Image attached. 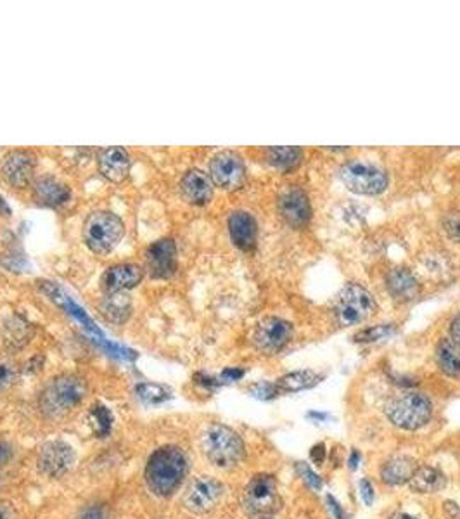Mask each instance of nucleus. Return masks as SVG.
I'll return each mask as SVG.
<instances>
[{
	"mask_svg": "<svg viewBox=\"0 0 460 519\" xmlns=\"http://www.w3.org/2000/svg\"><path fill=\"white\" fill-rule=\"evenodd\" d=\"M213 180L202 170L192 168L185 172L181 180V193L183 200L194 206H204L213 198Z\"/></svg>",
	"mask_w": 460,
	"mask_h": 519,
	"instance_id": "17",
	"label": "nucleus"
},
{
	"mask_svg": "<svg viewBox=\"0 0 460 519\" xmlns=\"http://www.w3.org/2000/svg\"><path fill=\"white\" fill-rule=\"evenodd\" d=\"M210 177L223 191H236L246 180L244 161L234 151H221L210 163Z\"/></svg>",
	"mask_w": 460,
	"mask_h": 519,
	"instance_id": "11",
	"label": "nucleus"
},
{
	"mask_svg": "<svg viewBox=\"0 0 460 519\" xmlns=\"http://www.w3.org/2000/svg\"><path fill=\"white\" fill-rule=\"evenodd\" d=\"M361 495L367 505H372V502H374V488H372V485L367 479H361Z\"/></svg>",
	"mask_w": 460,
	"mask_h": 519,
	"instance_id": "34",
	"label": "nucleus"
},
{
	"mask_svg": "<svg viewBox=\"0 0 460 519\" xmlns=\"http://www.w3.org/2000/svg\"><path fill=\"white\" fill-rule=\"evenodd\" d=\"M37 170V155L30 149H13L9 151L2 165L0 175L4 182L14 189H23L35 177Z\"/></svg>",
	"mask_w": 460,
	"mask_h": 519,
	"instance_id": "9",
	"label": "nucleus"
},
{
	"mask_svg": "<svg viewBox=\"0 0 460 519\" xmlns=\"http://www.w3.org/2000/svg\"><path fill=\"white\" fill-rule=\"evenodd\" d=\"M298 473H300L301 478L303 481L310 486V488H314V490H321L322 488V479L310 469V466L308 464H305V462H298Z\"/></svg>",
	"mask_w": 460,
	"mask_h": 519,
	"instance_id": "32",
	"label": "nucleus"
},
{
	"mask_svg": "<svg viewBox=\"0 0 460 519\" xmlns=\"http://www.w3.org/2000/svg\"><path fill=\"white\" fill-rule=\"evenodd\" d=\"M343 184L363 196L380 194L388 185L386 172L369 161H350L341 168Z\"/></svg>",
	"mask_w": 460,
	"mask_h": 519,
	"instance_id": "8",
	"label": "nucleus"
},
{
	"mask_svg": "<svg viewBox=\"0 0 460 519\" xmlns=\"http://www.w3.org/2000/svg\"><path fill=\"white\" fill-rule=\"evenodd\" d=\"M327 504H329V507H331V511H333L334 518L346 519V514H344V511L341 509L340 502H338V500H334V497L327 495Z\"/></svg>",
	"mask_w": 460,
	"mask_h": 519,
	"instance_id": "37",
	"label": "nucleus"
},
{
	"mask_svg": "<svg viewBox=\"0 0 460 519\" xmlns=\"http://www.w3.org/2000/svg\"><path fill=\"white\" fill-rule=\"evenodd\" d=\"M446 231L450 232V236L455 241H460V217L459 215H452L450 219L446 220Z\"/></svg>",
	"mask_w": 460,
	"mask_h": 519,
	"instance_id": "35",
	"label": "nucleus"
},
{
	"mask_svg": "<svg viewBox=\"0 0 460 519\" xmlns=\"http://www.w3.org/2000/svg\"><path fill=\"white\" fill-rule=\"evenodd\" d=\"M279 485L272 475H257L244 488L242 507L253 519H270L280 509Z\"/></svg>",
	"mask_w": 460,
	"mask_h": 519,
	"instance_id": "5",
	"label": "nucleus"
},
{
	"mask_svg": "<svg viewBox=\"0 0 460 519\" xmlns=\"http://www.w3.org/2000/svg\"><path fill=\"white\" fill-rule=\"evenodd\" d=\"M293 335V326L279 317L261 320L253 333V343L263 354H277Z\"/></svg>",
	"mask_w": 460,
	"mask_h": 519,
	"instance_id": "13",
	"label": "nucleus"
},
{
	"mask_svg": "<svg viewBox=\"0 0 460 519\" xmlns=\"http://www.w3.org/2000/svg\"><path fill=\"white\" fill-rule=\"evenodd\" d=\"M132 312V301L125 293H113L106 295L100 301V314L104 319L113 324H123L130 317Z\"/></svg>",
	"mask_w": 460,
	"mask_h": 519,
	"instance_id": "23",
	"label": "nucleus"
},
{
	"mask_svg": "<svg viewBox=\"0 0 460 519\" xmlns=\"http://www.w3.org/2000/svg\"><path fill=\"white\" fill-rule=\"evenodd\" d=\"M0 213H2V215H5V217H7L9 213H11V210H9L7 203L4 201V198H2V196H0Z\"/></svg>",
	"mask_w": 460,
	"mask_h": 519,
	"instance_id": "44",
	"label": "nucleus"
},
{
	"mask_svg": "<svg viewBox=\"0 0 460 519\" xmlns=\"http://www.w3.org/2000/svg\"><path fill=\"white\" fill-rule=\"evenodd\" d=\"M386 416L397 428L416 431L431 420L433 405L420 393H403L386 405Z\"/></svg>",
	"mask_w": 460,
	"mask_h": 519,
	"instance_id": "6",
	"label": "nucleus"
},
{
	"mask_svg": "<svg viewBox=\"0 0 460 519\" xmlns=\"http://www.w3.org/2000/svg\"><path fill=\"white\" fill-rule=\"evenodd\" d=\"M268 161L280 170H291L298 166L301 161V151L298 147H270Z\"/></svg>",
	"mask_w": 460,
	"mask_h": 519,
	"instance_id": "28",
	"label": "nucleus"
},
{
	"mask_svg": "<svg viewBox=\"0 0 460 519\" xmlns=\"http://www.w3.org/2000/svg\"><path fill=\"white\" fill-rule=\"evenodd\" d=\"M437 362L446 376H460V348L452 340H441L437 348Z\"/></svg>",
	"mask_w": 460,
	"mask_h": 519,
	"instance_id": "27",
	"label": "nucleus"
},
{
	"mask_svg": "<svg viewBox=\"0 0 460 519\" xmlns=\"http://www.w3.org/2000/svg\"><path fill=\"white\" fill-rule=\"evenodd\" d=\"M251 393L255 397H258L261 400L274 399L279 395V390L276 384H270V382H258L251 388Z\"/></svg>",
	"mask_w": 460,
	"mask_h": 519,
	"instance_id": "33",
	"label": "nucleus"
},
{
	"mask_svg": "<svg viewBox=\"0 0 460 519\" xmlns=\"http://www.w3.org/2000/svg\"><path fill=\"white\" fill-rule=\"evenodd\" d=\"M310 458H312V460H314L315 464L321 466L322 462H324V458H325V445H324V443L315 445V447L312 448V452H310Z\"/></svg>",
	"mask_w": 460,
	"mask_h": 519,
	"instance_id": "36",
	"label": "nucleus"
},
{
	"mask_svg": "<svg viewBox=\"0 0 460 519\" xmlns=\"http://www.w3.org/2000/svg\"><path fill=\"white\" fill-rule=\"evenodd\" d=\"M14 518V513H13V507L11 504L0 500V519H13Z\"/></svg>",
	"mask_w": 460,
	"mask_h": 519,
	"instance_id": "40",
	"label": "nucleus"
},
{
	"mask_svg": "<svg viewBox=\"0 0 460 519\" xmlns=\"http://www.w3.org/2000/svg\"><path fill=\"white\" fill-rule=\"evenodd\" d=\"M146 269L153 279H168L177 270V246L172 240L153 242L146 251Z\"/></svg>",
	"mask_w": 460,
	"mask_h": 519,
	"instance_id": "14",
	"label": "nucleus"
},
{
	"mask_svg": "<svg viewBox=\"0 0 460 519\" xmlns=\"http://www.w3.org/2000/svg\"><path fill=\"white\" fill-rule=\"evenodd\" d=\"M2 336L5 346L11 350H20L33 338V327L20 316H13L11 319L5 320Z\"/></svg>",
	"mask_w": 460,
	"mask_h": 519,
	"instance_id": "22",
	"label": "nucleus"
},
{
	"mask_svg": "<svg viewBox=\"0 0 460 519\" xmlns=\"http://www.w3.org/2000/svg\"><path fill=\"white\" fill-rule=\"evenodd\" d=\"M240 376H242V371L239 369H230V371L223 373V378H227V380H239Z\"/></svg>",
	"mask_w": 460,
	"mask_h": 519,
	"instance_id": "42",
	"label": "nucleus"
},
{
	"mask_svg": "<svg viewBox=\"0 0 460 519\" xmlns=\"http://www.w3.org/2000/svg\"><path fill=\"white\" fill-rule=\"evenodd\" d=\"M98 165L104 179L120 184L130 175L132 158L125 147H106L99 151Z\"/></svg>",
	"mask_w": 460,
	"mask_h": 519,
	"instance_id": "16",
	"label": "nucleus"
},
{
	"mask_svg": "<svg viewBox=\"0 0 460 519\" xmlns=\"http://www.w3.org/2000/svg\"><path fill=\"white\" fill-rule=\"evenodd\" d=\"M11 445L5 441H0V466H4L7 460L11 459Z\"/></svg>",
	"mask_w": 460,
	"mask_h": 519,
	"instance_id": "38",
	"label": "nucleus"
},
{
	"mask_svg": "<svg viewBox=\"0 0 460 519\" xmlns=\"http://www.w3.org/2000/svg\"><path fill=\"white\" fill-rule=\"evenodd\" d=\"M452 341L460 346V314L452 322Z\"/></svg>",
	"mask_w": 460,
	"mask_h": 519,
	"instance_id": "41",
	"label": "nucleus"
},
{
	"mask_svg": "<svg viewBox=\"0 0 460 519\" xmlns=\"http://www.w3.org/2000/svg\"><path fill=\"white\" fill-rule=\"evenodd\" d=\"M229 232H230L232 242L239 250L249 251L257 244V236H258L257 220L253 219L251 213L238 210L229 219Z\"/></svg>",
	"mask_w": 460,
	"mask_h": 519,
	"instance_id": "19",
	"label": "nucleus"
},
{
	"mask_svg": "<svg viewBox=\"0 0 460 519\" xmlns=\"http://www.w3.org/2000/svg\"><path fill=\"white\" fill-rule=\"evenodd\" d=\"M418 467H419L418 460L407 456H397L382 466L380 478L386 485H401L410 481Z\"/></svg>",
	"mask_w": 460,
	"mask_h": 519,
	"instance_id": "21",
	"label": "nucleus"
},
{
	"mask_svg": "<svg viewBox=\"0 0 460 519\" xmlns=\"http://www.w3.org/2000/svg\"><path fill=\"white\" fill-rule=\"evenodd\" d=\"M376 312L372 295L359 284H348L340 291L334 301L336 319L343 326H353L369 319Z\"/></svg>",
	"mask_w": 460,
	"mask_h": 519,
	"instance_id": "7",
	"label": "nucleus"
},
{
	"mask_svg": "<svg viewBox=\"0 0 460 519\" xmlns=\"http://www.w3.org/2000/svg\"><path fill=\"white\" fill-rule=\"evenodd\" d=\"M223 497V485L211 477L192 479L183 494V505L196 514L213 511Z\"/></svg>",
	"mask_w": 460,
	"mask_h": 519,
	"instance_id": "10",
	"label": "nucleus"
},
{
	"mask_svg": "<svg viewBox=\"0 0 460 519\" xmlns=\"http://www.w3.org/2000/svg\"><path fill=\"white\" fill-rule=\"evenodd\" d=\"M201 450L215 467L230 469L244 459L246 448L239 435L225 424H210L201 433Z\"/></svg>",
	"mask_w": 460,
	"mask_h": 519,
	"instance_id": "3",
	"label": "nucleus"
},
{
	"mask_svg": "<svg viewBox=\"0 0 460 519\" xmlns=\"http://www.w3.org/2000/svg\"><path fill=\"white\" fill-rule=\"evenodd\" d=\"M321 381V374H317L314 371H296V373H289V374L282 376L276 382V386L279 392H284V393H296V392H303V390L317 386Z\"/></svg>",
	"mask_w": 460,
	"mask_h": 519,
	"instance_id": "26",
	"label": "nucleus"
},
{
	"mask_svg": "<svg viewBox=\"0 0 460 519\" xmlns=\"http://www.w3.org/2000/svg\"><path fill=\"white\" fill-rule=\"evenodd\" d=\"M70 196H71L70 189L62 182L51 175H43L33 180V198L42 206L58 208V206L66 204Z\"/></svg>",
	"mask_w": 460,
	"mask_h": 519,
	"instance_id": "20",
	"label": "nucleus"
},
{
	"mask_svg": "<svg viewBox=\"0 0 460 519\" xmlns=\"http://www.w3.org/2000/svg\"><path fill=\"white\" fill-rule=\"evenodd\" d=\"M388 289L397 300H410L418 293V280L407 269H395L388 274Z\"/></svg>",
	"mask_w": 460,
	"mask_h": 519,
	"instance_id": "24",
	"label": "nucleus"
},
{
	"mask_svg": "<svg viewBox=\"0 0 460 519\" xmlns=\"http://www.w3.org/2000/svg\"><path fill=\"white\" fill-rule=\"evenodd\" d=\"M16 378H18V367L11 360L0 357V392L13 386Z\"/></svg>",
	"mask_w": 460,
	"mask_h": 519,
	"instance_id": "31",
	"label": "nucleus"
},
{
	"mask_svg": "<svg viewBox=\"0 0 460 519\" xmlns=\"http://www.w3.org/2000/svg\"><path fill=\"white\" fill-rule=\"evenodd\" d=\"M89 386L79 374H61L51 381L39 399L42 414L58 420L75 410L87 397Z\"/></svg>",
	"mask_w": 460,
	"mask_h": 519,
	"instance_id": "2",
	"label": "nucleus"
},
{
	"mask_svg": "<svg viewBox=\"0 0 460 519\" xmlns=\"http://www.w3.org/2000/svg\"><path fill=\"white\" fill-rule=\"evenodd\" d=\"M408 483H410V488L418 494H435V492H440L441 488L446 485V478L435 467L420 466L416 469L414 477Z\"/></svg>",
	"mask_w": 460,
	"mask_h": 519,
	"instance_id": "25",
	"label": "nucleus"
},
{
	"mask_svg": "<svg viewBox=\"0 0 460 519\" xmlns=\"http://www.w3.org/2000/svg\"><path fill=\"white\" fill-rule=\"evenodd\" d=\"M391 519H416L412 518V516H408V514H395Z\"/></svg>",
	"mask_w": 460,
	"mask_h": 519,
	"instance_id": "45",
	"label": "nucleus"
},
{
	"mask_svg": "<svg viewBox=\"0 0 460 519\" xmlns=\"http://www.w3.org/2000/svg\"><path fill=\"white\" fill-rule=\"evenodd\" d=\"M80 519H102V511L100 507H89L81 513Z\"/></svg>",
	"mask_w": 460,
	"mask_h": 519,
	"instance_id": "39",
	"label": "nucleus"
},
{
	"mask_svg": "<svg viewBox=\"0 0 460 519\" xmlns=\"http://www.w3.org/2000/svg\"><path fill=\"white\" fill-rule=\"evenodd\" d=\"M359 460H361V454L357 452V450H353L352 452V458H350V469H357V466H359Z\"/></svg>",
	"mask_w": 460,
	"mask_h": 519,
	"instance_id": "43",
	"label": "nucleus"
},
{
	"mask_svg": "<svg viewBox=\"0 0 460 519\" xmlns=\"http://www.w3.org/2000/svg\"><path fill=\"white\" fill-rule=\"evenodd\" d=\"M137 395L140 399L149 401V403H160L163 400L170 399V392L161 386V384H151V382H144L137 386Z\"/></svg>",
	"mask_w": 460,
	"mask_h": 519,
	"instance_id": "29",
	"label": "nucleus"
},
{
	"mask_svg": "<svg viewBox=\"0 0 460 519\" xmlns=\"http://www.w3.org/2000/svg\"><path fill=\"white\" fill-rule=\"evenodd\" d=\"M279 212L282 219L293 227H303L312 215L308 196L300 189L286 191L279 198Z\"/></svg>",
	"mask_w": 460,
	"mask_h": 519,
	"instance_id": "18",
	"label": "nucleus"
},
{
	"mask_svg": "<svg viewBox=\"0 0 460 519\" xmlns=\"http://www.w3.org/2000/svg\"><path fill=\"white\" fill-rule=\"evenodd\" d=\"M125 234L123 220L111 212H94L83 225V240L96 255H109Z\"/></svg>",
	"mask_w": 460,
	"mask_h": 519,
	"instance_id": "4",
	"label": "nucleus"
},
{
	"mask_svg": "<svg viewBox=\"0 0 460 519\" xmlns=\"http://www.w3.org/2000/svg\"><path fill=\"white\" fill-rule=\"evenodd\" d=\"M39 469L49 478L64 477L75 464V450L66 441H47L39 452Z\"/></svg>",
	"mask_w": 460,
	"mask_h": 519,
	"instance_id": "12",
	"label": "nucleus"
},
{
	"mask_svg": "<svg viewBox=\"0 0 460 519\" xmlns=\"http://www.w3.org/2000/svg\"><path fill=\"white\" fill-rule=\"evenodd\" d=\"M187 475V458L181 447L156 448L146 464V483L153 495L166 499L174 495Z\"/></svg>",
	"mask_w": 460,
	"mask_h": 519,
	"instance_id": "1",
	"label": "nucleus"
},
{
	"mask_svg": "<svg viewBox=\"0 0 460 519\" xmlns=\"http://www.w3.org/2000/svg\"><path fill=\"white\" fill-rule=\"evenodd\" d=\"M395 331V327L391 324H382V326H376L371 329H365L355 336V341L359 343H371V341L382 340L386 336H390Z\"/></svg>",
	"mask_w": 460,
	"mask_h": 519,
	"instance_id": "30",
	"label": "nucleus"
},
{
	"mask_svg": "<svg viewBox=\"0 0 460 519\" xmlns=\"http://www.w3.org/2000/svg\"><path fill=\"white\" fill-rule=\"evenodd\" d=\"M144 279V269L136 265V263H118L109 267L102 279H100V288L106 295L113 293H125L128 289H134L139 286Z\"/></svg>",
	"mask_w": 460,
	"mask_h": 519,
	"instance_id": "15",
	"label": "nucleus"
}]
</instances>
